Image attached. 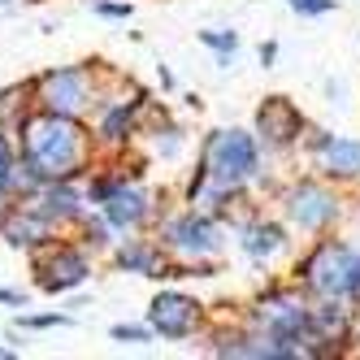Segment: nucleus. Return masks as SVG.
Returning <instances> with one entry per match:
<instances>
[{
    "instance_id": "obj_1",
    "label": "nucleus",
    "mask_w": 360,
    "mask_h": 360,
    "mask_svg": "<svg viewBox=\"0 0 360 360\" xmlns=\"http://www.w3.org/2000/svg\"><path fill=\"white\" fill-rule=\"evenodd\" d=\"M22 183H57V178H70L83 165V131L70 122V113H53L27 122V135H22Z\"/></svg>"
},
{
    "instance_id": "obj_2",
    "label": "nucleus",
    "mask_w": 360,
    "mask_h": 360,
    "mask_svg": "<svg viewBox=\"0 0 360 360\" xmlns=\"http://www.w3.org/2000/svg\"><path fill=\"white\" fill-rule=\"evenodd\" d=\"M300 278H304V287L317 291L321 300L360 295V252L347 248V243H321L300 265Z\"/></svg>"
},
{
    "instance_id": "obj_3",
    "label": "nucleus",
    "mask_w": 360,
    "mask_h": 360,
    "mask_svg": "<svg viewBox=\"0 0 360 360\" xmlns=\"http://www.w3.org/2000/svg\"><path fill=\"white\" fill-rule=\"evenodd\" d=\"M200 174L209 178L213 187H221V191L243 187L256 174V143H252V135H243V131H213L209 143H204Z\"/></svg>"
},
{
    "instance_id": "obj_4",
    "label": "nucleus",
    "mask_w": 360,
    "mask_h": 360,
    "mask_svg": "<svg viewBox=\"0 0 360 360\" xmlns=\"http://www.w3.org/2000/svg\"><path fill=\"white\" fill-rule=\"evenodd\" d=\"M200 321V304L178 295V291H161L148 308V326L161 334V339H187Z\"/></svg>"
},
{
    "instance_id": "obj_5",
    "label": "nucleus",
    "mask_w": 360,
    "mask_h": 360,
    "mask_svg": "<svg viewBox=\"0 0 360 360\" xmlns=\"http://www.w3.org/2000/svg\"><path fill=\"white\" fill-rule=\"evenodd\" d=\"M287 217L300 230H321V226H330L334 217H339V200H334L326 187H317V183H300L287 195Z\"/></svg>"
},
{
    "instance_id": "obj_6",
    "label": "nucleus",
    "mask_w": 360,
    "mask_h": 360,
    "mask_svg": "<svg viewBox=\"0 0 360 360\" xmlns=\"http://www.w3.org/2000/svg\"><path fill=\"white\" fill-rule=\"evenodd\" d=\"M39 100H44V109H53V113H79L87 105V74L79 65L44 74L39 79Z\"/></svg>"
},
{
    "instance_id": "obj_7",
    "label": "nucleus",
    "mask_w": 360,
    "mask_h": 360,
    "mask_svg": "<svg viewBox=\"0 0 360 360\" xmlns=\"http://www.w3.org/2000/svg\"><path fill=\"white\" fill-rule=\"evenodd\" d=\"M256 131H261V139L269 148H287L304 131V113L291 105L287 96H269L265 105H261V113H256Z\"/></svg>"
},
{
    "instance_id": "obj_8",
    "label": "nucleus",
    "mask_w": 360,
    "mask_h": 360,
    "mask_svg": "<svg viewBox=\"0 0 360 360\" xmlns=\"http://www.w3.org/2000/svg\"><path fill=\"white\" fill-rule=\"evenodd\" d=\"M165 243L174 252H183V256H213L221 235H217V226L209 217H200V213H187V217H174L165 226Z\"/></svg>"
},
{
    "instance_id": "obj_9",
    "label": "nucleus",
    "mask_w": 360,
    "mask_h": 360,
    "mask_svg": "<svg viewBox=\"0 0 360 360\" xmlns=\"http://www.w3.org/2000/svg\"><path fill=\"white\" fill-rule=\"evenodd\" d=\"M143 213H148V195H143L139 187L117 183V187L105 195V221H109V226H117V230L139 226V221H143Z\"/></svg>"
},
{
    "instance_id": "obj_10",
    "label": "nucleus",
    "mask_w": 360,
    "mask_h": 360,
    "mask_svg": "<svg viewBox=\"0 0 360 360\" xmlns=\"http://www.w3.org/2000/svg\"><path fill=\"white\" fill-rule=\"evenodd\" d=\"M87 261L79 252H57L53 261H48V269H44V291H74V287H83L87 282Z\"/></svg>"
},
{
    "instance_id": "obj_11",
    "label": "nucleus",
    "mask_w": 360,
    "mask_h": 360,
    "mask_svg": "<svg viewBox=\"0 0 360 360\" xmlns=\"http://www.w3.org/2000/svg\"><path fill=\"white\" fill-rule=\"evenodd\" d=\"M321 169L330 178H360V139H326Z\"/></svg>"
},
{
    "instance_id": "obj_12",
    "label": "nucleus",
    "mask_w": 360,
    "mask_h": 360,
    "mask_svg": "<svg viewBox=\"0 0 360 360\" xmlns=\"http://www.w3.org/2000/svg\"><path fill=\"white\" fill-rule=\"evenodd\" d=\"M352 326V308H343L339 300H326L321 308H313V330L321 343H343Z\"/></svg>"
},
{
    "instance_id": "obj_13",
    "label": "nucleus",
    "mask_w": 360,
    "mask_h": 360,
    "mask_svg": "<svg viewBox=\"0 0 360 360\" xmlns=\"http://www.w3.org/2000/svg\"><path fill=\"white\" fill-rule=\"evenodd\" d=\"M35 213L44 221H65V217L79 213V195H74V187H65V183H53V187L39 195V209Z\"/></svg>"
},
{
    "instance_id": "obj_14",
    "label": "nucleus",
    "mask_w": 360,
    "mask_h": 360,
    "mask_svg": "<svg viewBox=\"0 0 360 360\" xmlns=\"http://www.w3.org/2000/svg\"><path fill=\"white\" fill-rule=\"evenodd\" d=\"M282 230L274 226V221H252L248 230H243V252L248 256H256V261H265V256H274V252H282Z\"/></svg>"
},
{
    "instance_id": "obj_15",
    "label": "nucleus",
    "mask_w": 360,
    "mask_h": 360,
    "mask_svg": "<svg viewBox=\"0 0 360 360\" xmlns=\"http://www.w3.org/2000/svg\"><path fill=\"white\" fill-rule=\"evenodd\" d=\"M117 265L122 269H135V274H143V278H169V269L157 261V252H148V248H126L122 256H117Z\"/></svg>"
},
{
    "instance_id": "obj_16",
    "label": "nucleus",
    "mask_w": 360,
    "mask_h": 360,
    "mask_svg": "<svg viewBox=\"0 0 360 360\" xmlns=\"http://www.w3.org/2000/svg\"><path fill=\"white\" fill-rule=\"evenodd\" d=\"M131 122H135V105H113L105 113V122H100V135H105L109 143H117V139L131 135Z\"/></svg>"
},
{
    "instance_id": "obj_17",
    "label": "nucleus",
    "mask_w": 360,
    "mask_h": 360,
    "mask_svg": "<svg viewBox=\"0 0 360 360\" xmlns=\"http://www.w3.org/2000/svg\"><path fill=\"white\" fill-rule=\"evenodd\" d=\"M44 217L39 213H31V217H18L13 226H5V239L13 243V248H22V243H35V235H44Z\"/></svg>"
},
{
    "instance_id": "obj_18",
    "label": "nucleus",
    "mask_w": 360,
    "mask_h": 360,
    "mask_svg": "<svg viewBox=\"0 0 360 360\" xmlns=\"http://www.w3.org/2000/svg\"><path fill=\"white\" fill-rule=\"evenodd\" d=\"M200 44H209L213 53H221V65H230V57H235V48H239V35L235 31H204Z\"/></svg>"
},
{
    "instance_id": "obj_19",
    "label": "nucleus",
    "mask_w": 360,
    "mask_h": 360,
    "mask_svg": "<svg viewBox=\"0 0 360 360\" xmlns=\"http://www.w3.org/2000/svg\"><path fill=\"white\" fill-rule=\"evenodd\" d=\"M109 334H113L117 343H148V339H152L157 330H143V326H113Z\"/></svg>"
},
{
    "instance_id": "obj_20",
    "label": "nucleus",
    "mask_w": 360,
    "mask_h": 360,
    "mask_svg": "<svg viewBox=\"0 0 360 360\" xmlns=\"http://www.w3.org/2000/svg\"><path fill=\"white\" fill-rule=\"evenodd\" d=\"M287 5H291L295 13H304V18H321V13L334 9V0H287Z\"/></svg>"
},
{
    "instance_id": "obj_21",
    "label": "nucleus",
    "mask_w": 360,
    "mask_h": 360,
    "mask_svg": "<svg viewBox=\"0 0 360 360\" xmlns=\"http://www.w3.org/2000/svg\"><path fill=\"white\" fill-rule=\"evenodd\" d=\"M18 326H27V330H48V326H70L65 313H48V317H22Z\"/></svg>"
},
{
    "instance_id": "obj_22",
    "label": "nucleus",
    "mask_w": 360,
    "mask_h": 360,
    "mask_svg": "<svg viewBox=\"0 0 360 360\" xmlns=\"http://www.w3.org/2000/svg\"><path fill=\"white\" fill-rule=\"evenodd\" d=\"M96 13H105V18H131V5H109V0H100Z\"/></svg>"
},
{
    "instance_id": "obj_23",
    "label": "nucleus",
    "mask_w": 360,
    "mask_h": 360,
    "mask_svg": "<svg viewBox=\"0 0 360 360\" xmlns=\"http://www.w3.org/2000/svg\"><path fill=\"white\" fill-rule=\"evenodd\" d=\"M87 239H91V243H109V230H105V221H91V226H87Z\"/></svg>"
},
{
    "instance_id": "obj_24",
    "label": "nucleus",
    "mask_w": 360,
    "mask_h": 360,
    "mask_svg": "<svg viewBox=\"0 0 360 360\" xmlns=\"http://www.w3.org/2000/svg\"><path fill=\"white\" fill-rule=\"evenodd\" d=\"M278 57V44H261V65H269Z\"/></svg>"
},
{
    "instance_id": "obj_25",
    "label": "nucleus",
    "mask_w": 360,
    "mask_h": 360,
    "mask_svg": "<svg viewBox=\"0 0 360 360\" xmlns=\"http://www.w3.org/2000/svg\"><path fill=\"white\" fill-rule=\"evenodd\" d=\"M0 304H22V295H18V291H9V287H0Z\"/></svg>"
},
{
    "instance_id": "obj_26",
    "label": "nucleus",
    "mask_w": 360,
    "mask_h": 360,
    "mask_svg": "<svg viewBox=\"0 0 360 360\" xmlns=\"http://www.w3.org/2000/svg\"><path fill=\"white\" fill-rule=\"evenodd\" d=\"M0 161H5V165H13V157H9V143H5V139H0Z\"/></svg>"
},
{
    "instance_id": "obj_27",
    "label": "nucleus",
    "mask_w": 360,
    "mask_h": 360,
    "mask_svg": "<svg viewBox=\"0 0 360 360\" xmlns=\"http://www.w3.org/2000/svg\"><path fill=\"white\" fill-rule=\"evenodd\" d=\"M0 5H9V0H0Z\"/></svg>"
}]
</instances>
